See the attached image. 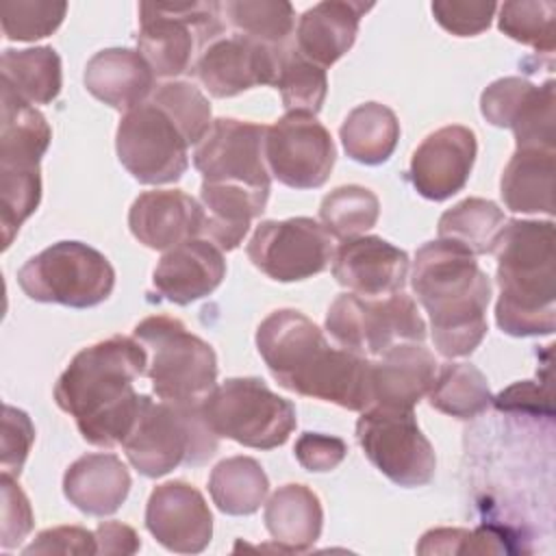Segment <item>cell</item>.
I'll return each mask as SVG.
<instances>
[{"label":"cell","instance_id":"1","mask_svg":"<svg viewBox=\"0 0 556 556\" xmlns=\"http://www.w3.org/2000/svg\"><path fill=\"white\" fill-rule=\"evenodd\" d=\"M256 348L287 391L361 413L374 404L371 361L330 345L321 328L295 308L269 313L256 328Z\"/></svg>","mask_w":556,"mask_h":556},{"label":"cell","instance_id":"2","mask_svg":"<svg viewBox=\"0 0 556 556\" xmlns=\"http://www.w3.org/2000/svg\"><path fill=\"white\" fill-rule=\"evenodd\" d=\"M146 348L135 337L115 334L83 348L70 361L54 384V400L74 417L87 443L122 445L141 408L135 380L146 376Z\"/></svg>","mask_w":556,"mask_h":556},{"label":"cell","instance_id":"3","mask_svg":"<svg viewBox=\"0 0 556 556\" xmlns=\"http://www.w3.org/2000/svg\"><path fill=\"white\" fill-rule=\"evenodd\" d=\"M410 287L430 317L439 354L460 358L482 343L491 280L473 254L443 239L424 243L415 254Z\"/></svg>","mask_w":556,"mask_h":556},{"label":"cell","instance_id":"4","mask_svg":"<svg viewBox=\"0 0 556 556\" xmlns=\"http://www.w3.org/2000/svg\"><path fill=\"white\" fill-rule=\"evenodd\" d=\"M500 298L495 321L510 337L552 334L556 328L554 224L506 219L493 248Z\"/></svg>","mask_w":556,"mask_h":556},{"label":"cell","instance_id":"5","mask_svg":"<svg viewBox=\"0 0 556 556\" xmlns=\"http://www.w3.org/2000/svg\"><path fill=\"white\" fill-rule=\"evenodd\" d=\"M128 463L148 478H161L180 465H204L219 437L202 415V404H174L141 395L135 426L122 443Z\"/></svg>","mask_w":556,"mask_h":556},{"label":"cell","instance_id":"6","mask_svg":"<svg viewBox=\"0 0 556 556\" xmlns=\"http://www.w3.org/2000/svg\"><path fill=\"white\" fill-rule=\"evenodd\" d=\"M132 337L148 352L146 376L159 400L174 404H202L217 387L215 350L167 315L141 319Z\"/></svg>","mask_w":556,"mask_h":556},{"label":"cell","instance_id":"7","mask_svg":"<svg viewBox=\"0 0 556 556\" xmlns=\"http://www.w3.org/2000/svg\"><path fill=\"white\" fill-rule=\"evenodd\" d=\"M222 17L219 2H141L137 50L154 76L176 78L224 35Z\"/></svg>","mask_w":556,"mask_h":556},{"label":"cell","instance_id":"8","mask_svg":"<svg viewBox=\"0 0 556 556\" xmlns=\"http://www.w3.org/2000/svg\"><path fill=\"white\" fill-rule=\"evenodd\" d=\"M202 415L217 437L254 450L285 445L298 426L295 406L254 376L217 384L202 402Z\"/></svg>","mask_w":556,"mask_h":556},{"label":"cell","instance_id":"9","mask_svg":"<svg viewBox=\"0 0 556 556\" xmlns=\"http://www.w3.org/2000/svg\"><path fill=\"white\" fill-rule=\"evenodd\" d=\"M17 282L35 302L91 308L113 293L115 269L96 248L59 241L30 256L20 267Z\"/></svg>","mask_w":556,"mask_h":556},{"label":"cell","instance_id":"10","mask_svg":"<svg viewBox=\"0 0 556 556\" xmlns=\"http://www.w3.org/2000/svg\"><path fill=\"white\" fill-rule=\"evenodd\" d=\"M326 330L339 348L361 356H382L400 343H424L426 321L404 291L384 298L341 293L328 306Z\"/></svg>","mask_w":556,"mask_h":556},{"label":"cell","instance_id":"11","mask_svg":"<svg viewBox=\"0 0 556 556\" xmlns=\"http://www.w3.org/2000/svg\"><path fill=\"white\" fill-rule=\"evenodd\" d=\"M356 439L371 465L391 482L413 489L434 478V447L419 430L413 408H365L356 421Z\"/></svg>","mask_w":556,"mask_h":556},{"label":"cell","instance_id":"12","mask_svg":"<svg viewBox=\"0 0 556 556\" xmlns=\"http://www.w3.org/2000/svg\"><path fill=\"white\" fill-rule=\"evenodd\" d=\"M115 150L126 172L143 185L174 182L189 167L187 139L174 119L152 100L122 115Z\"/></svg>","mask_w":556,"mask_h":556},{"label":"cell","instance_id":"13","mask_svg":"<svg viewBox=\"0 0 556 556\" xmlns=\"http://www.w3.org/2000/svg\"><path fill=\"white\" fill-rule=\"evenodd\" d=\"M248 258L276 282L321 274L332 261V239L313 217L265 219L248 241Z\"/></svg>","mask_w":556,"mask_h":556},{"label":"cell","instance_id":"14","mask_svg":"<svg viewBox=\"0 0 556 556\" xmlns=\"http://www.w3.org/2000/svg\"><path fill=\"white\" fill-rule=\"evenodd\" d=\"M337 150L328 128L308 113H285L265 132V163L269 176L291 189L326 185Z\"/></svg>","mask_w":556,"mask_h":556},{"label":"cell","instance_id":"15","mask_svg":"<svg viewBox=\"0 0 556 556\" xmlns=\"http://www.w3.org/2000/svg\"><path fill=\"white\" fill-rule=\"evenodd\" d=\"M267 126L219 117L193 150V165L204 182H239L252 189L271 187L265 163Z\"/></svg>","mask_w":556,"mask_h":556},{"label":"cell","instance_id":"16","mask_svg":"<svg viewBox=\"0 0 556 556\" xmlns=\"http://www.w3.org/2000/svg\"><path fill=\"white\" fill-rule=\"evenodd\" d=\"M554 80L534 85L519 76L493 80L480 96V113L497 128H510L517 148H554Z\"/></svg>","mask_w":556,"mask_h":556},{"label":"cell","instance_id":"17","mask_svg":"<svg viewBox=\"0 0 556 556\" xmlns=\"http://www.w3.org/2000/svg\"><path fill=\"white\" fill-rule=\"evenodd\" d=\"M287 50L239 33L222 35L204 48L191 72L213 98H232L258 85H276Z\"/></svg>","mask_w":556,"mask_h":556},{"label":"cell","instance_id":"18","mask_svg":"<svg viewBox=\"0 0 556 556\" xmlns=\"http://www.w3.org/2000/svg\"><path fill=\"white\" fill-rule=\"evenodd\" d=\"M148 532L169 552L198 554L213 536V515L204 495L185 480L152 489L146 506Z\"/></svg>","mask_w":556,"mask_h":556},{"label":"cell","instance_id":"19","mask_svg":"<svg viewBox=\"0 0 556 556\" xmlns=\"http://www.w3.org/2000/svg\"><path fill=\"white\" fill-rule=\"evenodd\" d=\"M478 152L476 132L452 124L430 132L413 152L410 182L426 200H447L458 193L471 174Z\"/></svg>","mask_w":556,"mask_h":556},{"label":"cell","instance_id":"20","mask_svg":"<svg viewBox=\"0 0 556 556\" xmlns=\"http://www.w3.org/2000/svg\"><path fill=\"white\" fill-rule=\"evenodd\" d=\"M408 254L376 235L343 241L332 254V276L350 293L384 298L406 285Z\"/></svg>","mask_w":556,"mask_h":556},{"label":"cell","instance_id":"21","mask_svg":"<svg viewBox=\"0 0 556 556\" xmlns=\"http://www.w3.org/2000/svg\"><path fill=\"white\" fill-rule=\"evenodd\" d=\"M128 226L146 248L169 250L202 235L204 211L195 198L180 189H152L135 198Z\"/></svg>","mask_w":556,"mask_h":556},{"label":"cell","instance_id":"22","mask_svg":"<svg viewBox=\"0 0 556 556\" xmlns=\"http://www.w3.org/2000/svg\"><path fill=\"white\" fill-rule=\"evenodd\" d=\"M226 276L224 252L208 239H187L161 256L154 267V289L174 304H191L211 295Z\"/></svg>","mask_w":556,"mask_h":556},{"label":"cell","instance_id":"23","mask_svg":"<svg viewBox=\"0 0 556 556\" xmlns=\"http://www.w3.org/2000/svg\"><path fill=\"white\" fill-rule=\"evenodd\" d=\"M439 363L424 343H400L371 361V406L415 408L434 384Z\"/></svg>","mask_w":556,"mask_h":556},{"label":"cell","instance_id":"24","mask_svg":"<svg viewBox=\"0 0 556 556\" xmlns=\"http://www.w3.org/2000/svg\"><path fill=\"white\" fill-rule=\"evenodd\" d=\"M371 7L350 0L317 2L298 20L295 50L319 67H330L354 46L361 17Z\"/></svg>","mask_w":556,"mask_h":556},{"label":"cell","instance_id":"25","mask_svg":"<svg viewBox=\"0 0 556 556\" xmlns=\"http://www.w3.org/2000/svg\"><path fill=\"white\" fill-rule=\"evenodd\" d=\"M85 87L100 102L126 113L150 100L154 72L139 50L106 48L87 61Z\"/></svg>","mask_w":556,"mask_h":556},{"label":"cell","instance_id":"26","mask_svg":"<svg viewBox=\"0 0 556 556\" xmlns=\"http://www.w3.org/2000/svg\"><path fill=\"white\" fill-rule=\"evenodd\" d=\"M130 473L119 456L85 454L63 473V493L80 513L106 517L119 510L130 491Z\"/></svg>","mask_w":556,"mask_h":556},{"label":"cell","instance_id":"27","mask_svg":"<svg viewBox=\"0 0 556 556\" xmlns=\"http://www.w3.org/2000/svg\"><path fill=\"white\" fill-rule=\"evenodd\" d=\"M269 191L252 189L239 182H204L200 187V204L204 211L202 235L222 252L235 250L248 235L252 219L267 206Z\"/></svg>","mask_w":556,"mask_h":556},{"label":"cell","instance_id":"28","mask_svg":"<svg viewBox=\"0 0 556 556\" xmlns=\"http://www.w3.org/2000/svg\"><path fill=\"white\" fill-rule=\"evenodd\" d=\"M265 528L285 552H308L324 526L321 502L306 484H282L265 504Z\"/></svg>","mask_w":556,"mask_h":556},{"label":"cell","instance_id":"29","mask_svg":"<svg viewBox=\"0 0 556 556\" xmlns=\"http://www.w3.org/2000/svg\"><path fill=\"white\" fill-rule=\"evenodd\" d=\"M554 148H517L504 167L500 193L513 213H554Z\"/></svg>","mask_w":556,"mask_h":556},{"label":"cell","instance_id":"30","mask_svg":"<svg viewBox=\"0 0 556 556\" xmlns=\"http://www.w3.org/2000/svg\"><path fill=\"white\" fill-rule=\"evenodd\" d=\"M52 139L46 117L13 91L2 87L0 122V165L39 167Z\"/></svg>","mask_w":556,"mask_h":556},{"label":"cell","instance_id":"31","mask_svg":"<svg viewBox=\"0 0 556 556\" xmlns=\"http://www.w3.org/2000/svg\"><path fill=\"white\" fill-rule=\"evenodd\" d=\"M0 74L2 87L28 104H50L63 85L61 56L50 46L4 50Z\"/></svg>","mask_w":556,"mask_h":556},{"label":"cell","instance_id":"32","mask_svg":"<svg viewBox=\"0 0 556 556\" xmlns=\"http://www.w3.org/2000/svg\"><path fill=\"white\" fill-rule=\"evenodd\" d=\"M345 154L363 165H380L389 161L400 139V122L395 113L380 102L358 104L348 113L339 128Z\"/></svg>","mask_w":556,"mask_h":556},{"label":"cell","instance_id":"33","mask_svg":"<svg viewBox=\"0 0 556 556\" xmlns=\"http://www.w3.org/2000/svg\"><path fill=\"white\" fill-rule=\"evenodd\" d=\"M213 504L226 515H252L269 493V480L261 463L250 456L219 460L208 476Z\"/></svg>","mask_w":556,"mask_h":556},{"label":"cell","instance_id":"34","mask_svg":"<svg viewBox=\"0 0 556 556\" xmlns=\"http://www.w3.org/2000/svg\"><path fill=\"white\" fill-rule=\"evenodd\" d=\"M506 224L504 211L484 198H465L439 217V239L452 241L473 256L491 254Z\"/></svg>","mask_w":556,"mask_h":556},{"label":"cell","instance_id":"35","mask_svg":"<svg viewBox=\"0 0 556 556\" xmlns=\"http://www.w3.org/2000/svg\"><path fill=\"white\" fill-rule=\"evenodd\" d=\"M428 402L439 413L456 419H471L493 404L486 376L469 363H443L437 369Z\"/></svg>","mask_w":556,"mask_h":556},{"label":"cell","instance_id":"36","mask_svg":"<svg viewBox=\"0 0 556 556\" xmlns=\"http://www.w3.org/2000/svg\"><path fill=\"white\" fill-rule=\"evenodd\" d=\"M222 15L235 33L274 48H289L295 28V11L285 0H228Z\"/></svg>","mask_w":556,"mask_h":556},{"label":"cell","instance_id":"37","mask_svg":"<svg viewBox=\"0 0 556 556\" xmlns=\"http://www.w3.org/2000/svg\"><path fill=\"white\" fill-rule=\"evenodd\" d=\"M380 215L378 195L361 185H343L332 189L319 206L321 226L330 237L341 241L356 239L376 226Z\"/></svg>","mask_w":556,"mask_h":556},{"label":"cell","instance_id":"38","mask_svg":"<svg viewBox=\"0 0 556 556\" xmlns=\"http://www.w3.org/2000/svg\"><path fill=\"white\" fill-rule=\"evenodd\" d=\"M287 113L317 115L328 93L326 70L302 56L295 48H289L282 56L276 85Z\"/></svg>","mask_w":556,"mask_h":556},{"label":"cell","instance_id":"39","mask_svg":"<svg viewBox=\"0 0 556 556\" xmlns=\"http://www.w3.org/2000/svg\"><path fill=\"white\" fill-rule=\"evenodd\" d=\"M41 202L39 167L0 165V226L2 245L9 248L20 226L37 211Z\"/></svg>","mask_w":556,"mask_h":556},{"label":"cell","instance_id":"40","mask_svg":"<svg viewBox=\"0 0 556 556\" xmlns=\"http://www.w3.org/2000/svg\"><path fill=\"white\" fill-rule=\"evenodd\" d=\"M150 100L174 119L189 146H198L213 124L206 96L187 80H169L156 85Z\"/></svg>","mask_w":556,"mask_h":556},{"label":"cell","instance_id":"41","mask_svg":"<svg viewBox=\"0 0 556 556\" xmlns=\"http://www.w3.org/2000/svg\"><path fill=\"white\" fill-rule=\"evenodd\" d=\"M497 9V26L504 35L539 52H554L556 4L552 0H513Z\"/></svg>","mask_w":556,"mask_h":556},{"label":"cell","instance_id":"42","mask_svg":"<svg viewBox=\"0 0 556 556\" xmlns=\"http://www.w3.org/2000/svg\"><path fill=\"white\" fill-rule=\"evenodd\" d=\"M67 13L61 0H9L0 4L2 33L11 41H35L52 35Z\"/></svg>","mask_w":556,"mask_h":556},{"label":"cell","instance_id":"43","mask_svg":"<svg viewBox=\"0 0 556 556\" xmlns=\"http://www.w3.org/2000/svg\"><path fill=\"white\" fill-rule=\"evenodd\" d=\"M506 549L502 534L493 528L471 532L465 528H434L428 530L417 545L419 554H500Z\"/></svg>","mask_w":556,"mask_h":556},{"label":"cell","instance_id":"44","mask_svg":"<svg viewBox=\"0 0 556 556\" xmlns=\"http://www.w3.org/2000/svg\"><path fill=\"white\" fill-rule=\"evenodd\" d=\"M497 11L495 2L484 0H437L432 15L441 28L456 37H473L491 26Z\"/></svg>","mask_w":556,"mask_h":556},{"label":"cell","instance_id":"45","mask_svg":"<svg viewBox=\"0 0 556 556\" xmlns=\"http://www.w3.org/2000/svg\"><path fill=\"white\" fill-rule=\"evenodd\" d=\"M33 441H35V426H33L30 417L11 404H4V410H2V458H0L2 473H11L15 478L20 476V471L28 458V452L33 447Z\"/></svg>","mask_w":556,"mask_h":556},{"label":"cell","instance_id":"46","mask_svg":"<svg viewBox=\"0 0 556 556\" xmlns=\"http://www.w3.org/2000/svg\"><path fill=\"white\" fill-rule=\"evenodd\" d=\"M2 486V534H0V545L4 549L17 547L28 532L33 530V508L26 497V493L20 489L15 482V476L2 473L0 478Z\"/></svg>","mask_w":556,"mask_h":556},{"label":"cell","instance_id":"47","mask_svg":"<svg viewBox=\"0 0 556 556\" xmlns=\"http://www.w3.org/2000/svg\"><path fill=\"white\" fill-rule=\"evenodd\" d=\"M293 454L306 471L321 473V471H332L334 467H339L343 463V458L348 454V445L339 437L304 432L295 441Z\"/></svg>","mask_w":556,"mask_h":556},{"label":"cell","instance_id":"48","mask_svg":"<svg viewBox=\"0 0 556 556\" xmlns=\"http://www.w3.org/2000/svg\"><path fill=\"white\" fill-rule=\"evenodd\" d=\"M24 554H98V541L80 526H59L39 532Z\"/></svg>","mask_w":556,"mask_h":556},{"label":"cell","instance_id":"49","mask_svg":"<svg viewBox=\"0 0 556 556\" xmlns=\"http://www.w3.org/2000/svg\"><path fill=\"white\" fill-rule=\"evenodd\" d=\"M98 554H135L141 547L137 532L119 521H104L96 528Z\"/></svg>","mask_w":556,"mask_h":556},{"label":"cell","instance_id":"50","mask_svg":"<svg viewBox=\"0 0 556 556\" xmlns=\"http://www.w3.org/2000/svg\"><path fill=\"white\" fill-rule=\"evenodd\" d=\"M539 387L530 380L517 382L502 391L497 397H493V404L500 410H539Z\"/></svg>","mask_w":556,"mask_h":556}]
</instances>
